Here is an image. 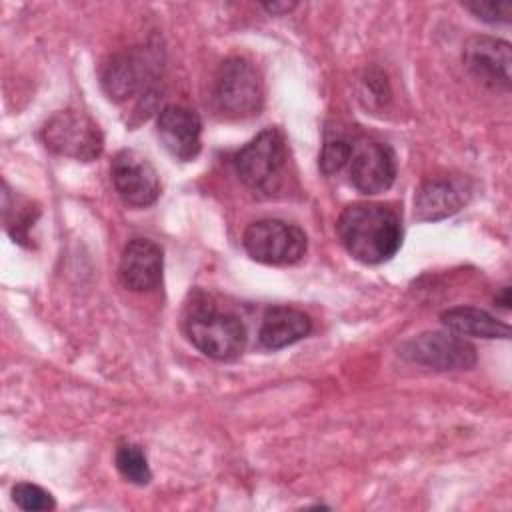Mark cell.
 Segmentation results:
<instances>
[{
    "mask_svg": "<svg viewBox=\"0 0 512 512\" xmlns=\"http://www.w3.org/2000/svg\"><path fill=\"white\" fill-rule=\"evenodd\" d=\"M336 232L346 252L364 262L380 264L390 260L402 244V224L398 214L374 202H356L342 210Z\"/></svg>",
    "mask_w": 512,
    "mask_h": 512,
    "instance_id": "1",
    "label": "cell"
},
{
    "mask_svg": "<svg viewBox=\"0 0 512 512\" xmlns=\"http://www.w3.org/2000/svg\"><path fill=\"white\" fill-rule=\"evenodd\" d=\"M188 340L208 358L232 360L246 346V328L236 314L222 312L208 298H198L188 306L184 320Z\"/></svg>",
    "mask_w": 512,
    "mask_h": 512,
    "instance_id": "2",
    "label": "cell"
},
{
    "mask_svg": "<svg viewBox=\"0 0 512 512\" xmlns=\"http://www.w3.org/2000/svg\"><path fill=\"white\" fill-rule=\"evenodd\" d=\"M212 96L216 108L226 118L254 116L264 102L262 78L248 60L228 58L214 76Z\"/></svg>",
    "mask_w": 512,
    "mask_h": 512,
    "instance_id": "3",
    "label": "cell"
},
{
    "mask_svg": "<svg viewBox=\"0 0 512 512\" xmlns=\"http://www.w3.org/2000/svg\"><path fill=\"white\" fill-rule=\"evenodd\" d=\"M242 244L256 262L288 266L306 254L308 238L296 224L278 218H264L252 222L244 230Z\"/></svg>",
    "mask_w": 512,
    "mask_h": 512,
    "instance_id": "4",
    "label": "cell"
},
{
    "mask_svg": "<svg viewBox=\"0 0 512 512\" xmlns=\"http://www.w3.org/2000/svg\"><path fill=\"white\" fill-rule=\"evenodd\" d=\"M42 140L58 156L90 162L100 156L104 138L98 124L82 110H60L42 128Z\"/></svg>",
    "mask_w": 512,
    "mask_h": 512,
    "instance_id": "5",
    "label": "cell"
},
{
    "mask_svg": "<svg viewBox=\"0 0 512 512\" xmlns=\"http://www.w3.org/2000/svg\"><path fill=\"white\" fill-rule=\"evenodd\" d=\"M288 150L280 130L266 128L234 156L240 180L252 190H270L286 166Z\"/></svg>",
    "mask_w": 512,
    "mask_h": 512,
    "instance_id": "6",
    "label": "cell"
},
{
    "mask_svg": "<svg viewBox=\"0 0 512 512\" xmlns=\"http://www.w3.org/2000/svg\"><path fill=\"white\" fill-rule=\"evenodd\" d=\"M400 356L434 370H466L476 364V350L454 332H422L402 344Z\"/></svg>",
    "mask_w": 512,
    "mask_h": 512,
    "instance_id": "7",
    "label": "cell"
},
{
    "mask_svg": "<svg viewBox=\"0 0 512 512\" xmlns=\"http://www.w3.org/2000/svg\"><path fill=\"white\" fill-rule=\"evenodd\" d=\"M346 168L352 186L364 194H380L396 178L394 152L384 142L368 136L352 138Z\"/></svg>",
    "mask_w": 512,
    "mask_h": 512,
    "instance_id": "8",
    "label": "cell"
},
{
    "mask_svg": "<svg viewBox=\"0 0 512 512\" xmlns=\"http://www.w3.org/2000/svg\"><path fill=\"white\" fill-rule=\"evenodd\" d=\"M112 184L124 204L144 208L160 196V178L156 168L136 150H120L110 164Z\"/></svg>",
    "mask_w": 512,
    "mask_h": 512,
    "instance_id": "9",
    "label": "cell"
},
{
    "mask_svg": "<svg viewBox=\"0 0 512 512\" xmlns=\"http://www.w3.org/2000/svg\"><path fill=\"white\" fill-rule=\"evenodd\" d=\"M464 64L474 78L494 88L510 86V44L492 36H472L464 44Z\"/></svg>",
    "mask_w": 512,
    "mask_h": 512,
    "instance_id": "10",
    "label": "cell"
},
{
    "mask_svg": "<svg viewBox=\"0 0 512 512\" xmlns=\"http://www.w3.org/2000/svg\"><path fill=\"white\" fill-rule=\"evenodd\" d=\"M156 128L162 146L176 160L188 162L198 156L202 122L194 110L178 104L164 106L158 114Z\"/></svg>",
    "mask_w": 512,
    "mask_h": 512,
    "instance_id": "11",
    "label": "cell"
},
{
    "mask_svg": "<svg viewBox=\"0 0 512 512\" xmlns=\"http://www.w3.org/2000/svg\"><path fill=\"white\" fill-rule=\"evenodd\" d=\"M162 248L148 238L130 240L120 256V282L134 292L154 290L162 280Z\"/></svg>",
    "mask_w": 512,
    "mask_h": 512,
    "instance_id": "12",
    "label": "cell"
},
{
    "mask_svg": "<svg viewBox=\"0 0 512 512\" xmlns=\"http://www.w3.org/2000/svg\"><path fill=\"white\" fill-rule=\"evenodd\" d=\"M468 200L466 186L458 180H426L414 196V216L422 222H434L456 214Z\"/></svg>",
    "mask_w": 512,
    "mask_h": 512,
    "instance_id": "13",
    "label": "cell"
},
{
    "mask_svg": "<svg viewBox=\"0 0 512 512\" xmlns=\"http://www.w3.org/2000/svg\"><path fill=\"white\" fill-rule=\"evenodd\" d=\"M310 330L312 322L302 310L292 306H274L264 314L258 338L264 348L278 350L306 338Z\"/></svg>",
    "mask_w": 512,
    "mask_h": 512,
    "instance_id": "14",
    "label": "cell"
},
{
    "mask_svg": "<svg viewBox=\"0 0 512 512\" xmlns=\"http://www.w3.org/2000/svg\"><path fill=\"white\" fill-rule=\"evenodd\" d=\"M442 324L458 336L474 338H508L510 326L476 306H454L440 314Z\"/></svg>",
    "mask_w": 512,
    "mask_h": 512,
    "instance_id": "15",
    "label": "cell"
},
{
    "mask_svg": "<svg viewBox=\"0 0 512 512\" xmlns=\"http://www.w3.org/2000/svg\"><path fill=\"white\" fill-rule=\"evenodd\" d=\"M144 86L140 60L132 54H116L102 70V88L110 100L124 102Z\"/></svg>",
    "mask_w": 512,
    "mask_h": 512,
    "instance_id": "16",
    "label": "cell"
},
{
    "mask_svg": "<svg viewBox=\"0 0 512 512\" xmlns=\"http://www.w3.org/2000/svg\"><path fill=\"white\" fill-rule=\"evenodd\" d=\"M116 468L118 472L132 484L144 486L150 482L152 472L148 468V460L144 452L134 444H122L116 450Z\"/></svg>",
    "mask_w": 512,
    "mask_h": 512,
    "instance_id": "17",
    "label": "cell"
},
{
    "mask_svg": "<svg viewBox=\"0 0 512 512\" xmlns=\"http://www.w3.org/2000/svg\"><path fill=\"white\" fill-rule=\"evenodd\" d=\"M4 210H12V216H6L8 234L16 242L26 244L30 240V230L38 218V208H34L32 204H16L14 208H10L4 204Z\"/></svg>",
    "mask_w": 512,
    "mask_h": 512,
    "instance_id": "18",
    "label": "cell"
},
{
    "mask_svg": "<svg viewBox=\"0 0 512 512\" xmlns=\"http://www.w3.org/2000/svg\"><path fill=\"white\" fill-rule=\"evenodd\" d=\"M12 498L16 502L18 508L22 510H52L56 506L54 498L50 492H46L44 488L36 486V484H28V482H20L12 488Z\"/></svg>",
    "mask_w": 512,
    "mask_h": 512,
    "instance_id": "19",
    "label": "cell"
},
{
    "mask_svg": "<svg viewBox=\"0 0 512 512\" xmlns=\"http://www.w3.org/2000/svg\"><path fill=\"white\" fill-rule=\"evenodd\" d=\"M350 144H352V140L342 138V136H334V138L326 140V144L322 148V156H320V170L326 176L338 174L342 168H346L348 156H350Z\"/></svg>",
    "mask_w": 512,
    "mask_h": 512,
    "instance_id": "20",
    "label": "cell"
},
{
    "mask_svg": "<svg viewBox=\"0 0 512 512\" xmlns=\"http://www.w3.org/2000/svg\"><path fill=\"white\" fill-rule=\"evenodd\" d=\"M472 14H476L480 20L490 24L510 22L512 16V2L510 0H474L464 4Z\"/></svg>",
    "mask_w": 512,
    "mask_h": 512,
    "instance_id": "21",
    "label": "cell"
},
{
    "mask_svg": "<svg viewBox=\"0 0 512 512\" xmlns=\"http://www.w3.org/2000/svg\"><path fill=\"white\" fill-rule=\"evenodd\" d=\"M296 4H288V2H272V4H264V8L268 10V12H272V14H282V12H288V10H292Z\"/></svg>",
    "mask_w": 512,
    "mask_h": 512,
    "instance_id": "22",
    "label": "cell"
},
{
    "mask_svg": "<svg viewBox=\"0 0 512 512\" xmlns=\"http://www.w3.org/2000/svg\"><path fill=\"white\" fill-rule=\"evenodd\" d=\"M496 302H502L500 306L508 310V308H510V288H504V290H502V294L496 298Z\"/></svg>",
    "mask_w": 512,
    "mask_h": 512,
    "instance_id": "23",
    "label": "cell"
}]
</instances>
